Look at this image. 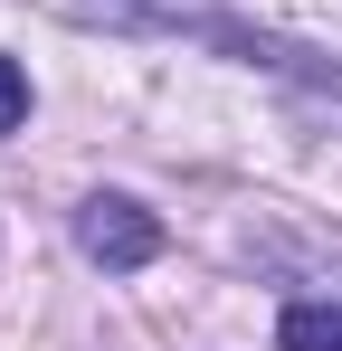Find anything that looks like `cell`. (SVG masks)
Instances as JSON below:
<instances>
[{
    "label": "cell",
    "instance_id": "1",
    "mask_svg": "<svg viewBox=\"0 0 342 351\" xmlns=\"http://www.w3.org/2000/svg\"><path fill=\"white\" fill-rule=\"evenodd\" d=\"M76 247H86L95 266H114V276H133V266H152V256H162V219H152L143 199L95 190V199L76 209Z\"/></svg>",
    "mask_w": 342,
    "mask_h": 351
},
{
    "label": "cell",
    "instance_id": "2",
    "mask_svg": "<svg viewBox=\"0 0 342 351\" xmlns=\"http://www.w3.org/2000/svg\"><path fill=\"white\" fill-rule=\"evenodd\" d=\"M276 342L285 351H342V304H285Z\"/></svg>",
    "mask_w": 342,
    "mask_h": 351
},
{
    "label": "cell",
    "instance_id": "3",
    "mask_svg": "<svg viewBox=\"0 0 342 351\" xmlns=\"http://www.w3.org/2000/svg\"><path fill=\"white\" fill-rule=\"evenodd\" d=\"M19 114H29V76H19V66L0 58V133H10V123H19Z\"/></svg>",
    "mask_w": 342,
    "mask_h": 351
}]
</instances>
